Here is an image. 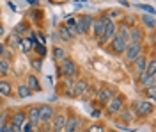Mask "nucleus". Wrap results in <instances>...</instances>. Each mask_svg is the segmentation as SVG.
Wrapping results in <instances>:
<instances>
[{"mask_svg": "<svg viewBox=\"0 0 156 132\" xmlns=\"http://www.w3.org/2000/svg\"><path fill=\"white\" fill-rule=\"evenodd\" d=\"M11 71V62L9 59H2L0 57V77H5V75H9Z\"/></svg>", "mask_w": 156, "mask_h": 132, "instance_id": "a878e982", "label": "nucleus"}, {"mask_svg": "<svg viewBox=\"0 0 156 132\" xmlns=\"http://www.w3.org/2000/svg\"><path fill=\"white\" fill-rule=\"evenodd\" d=\"M108 132H117V130H108Z\"/></svg>", "mask_w": 156, "mask_h": 132, "instance_id": "37998d69", "label": "nucleus"}, {"mask_svg": "<svg viewBox=\"0 0 156 132\" xmlns=\"http://www.w3.org/2000/svg\"><path fill=\"white\" fill-rule=\"evenodd\" d=\"M41 14H43V13L36 9V11H32V13H30V18H32L34 21H37V23H39V21H41Z\"/></svg>", "mask_w": 156, "mask_h": 132, "instance_id": "c9c22d12", "label": "nucleus"}, {"mask_svg": "<svg viewBox=\"0 0 156 132\" xmlns=\"http://www.w3.org/2000/svg\"><path fill=\"white\" fill-rule=\"evenodd\" d=\"M53 116H55V109L50 104H41L39 105V122H41V125L50 123L53 120Z\"/></svg>", "mask_w": 156, "mask_h": 132, "instance_id": "0eeeda50", "label": "nucleus"}, {"mask_svg": "<svg viewBox=\"0 0 156 132\" xmlns=\"http://www.w3.org/2000/svg\"><path fill=\"white\" fill-rule=\"evenodd\" d=\"M92 20H94V18H92L90 14H82L76 20V25H75L76 34H87V31L90 29V25H92Z\"/></svg>", "mask_w": 156, "mask_h": 132, "instance_id": "6e6552de", "label": "nucleus"}, {"mask_svg": "<svg viewBox=\"0 0 156 132\" xmlns=\"http://www.w3.org/2000/svg\"><path fill=\"white\" fill-rule=\"evenodd\" d=\"M27 86H29V88H30V89H32L34 93H36V91H41V89H43L36 75H29V77H27Z\"/></svg>", "mask_w": 156, "mask_h": 132, "instance_id": "b1692460", "label": "nucleus"}, {"mask_svg": "<svg viewBox=\"0 0 156 132\" xmlns=\"http://www.w3.org/2000/svg\"><path fill=\"white\" fill-rule=\"evenodd\" d=\"M122 107H124V95H114L105 105V112H107V116H115Z\"/></svg>", "mask_w": 156, "mask_h": 132, "instance_id": "20e7f679", "label": "nucleus"}, {"mask_svg": "<svg viewBox=\"0 0 156 132\" xmlns=\"http://www.w3.org/2000/svg\"><path fill=\"white\" fill-rule=\"evenodd\" d=\"M25 116L34 125H37V127L41 125V122H39V105H30V107H27L25 109Z\"/></svg>", "mask_w": 156, "mask_h": 132, "instance_id": "f8f14e48", "label": "nucleus"}, {"mask_svg": "<svg viewBox=\"0 0 156 132\" xmlns=\"http://www.w3.org/2000/svg\"><path fill=\"white\" fill-rule=\"evenodd\" d=\"M5 34V27H4V23H0V38Z\"/></svg>", "mask_w": 156, "mask_h": 132, "instance_id": "a19ab883", "label": "nucleus"}, {"mask_svg": "<svg viewBox=\"0 0 156 132\" xmlns=\"http://www.w3.org/2000/svg\"><path fill=\"white\" fill-rule=\"evenodd\" d=\"M30 66L34 68V71H41V66H43V57H34V59H30Z\"/></svg>", "mask_w": 156, "mask_h": 132, "instance_id": "7c9ffc66", "label": "nucleus"}, {"mask_svg": "<svg viewBox=\"0 0 156 132\" xmlns=\"http://www.w3.org/2000/svg\"><path fill=\"white\" fill-rule=\"evenodd\" d=\"M29 29H30L29 21H27V20H21V21L18 23V25L14 27V31H12V32H16L18 36H23V34H25V32L29 31Z\"/></svg>", "mask_w": 156, "mask_h": 132, "instance_id": "393cba45", "label": "nucleus"}, {"mask_svg": "<svg viewBox=\"0 0 156 132\" xmlns=\"http://www.w3.org/2000/svg\"><path fill=\"white\" fill-rule=\"evenodd\" d=\"M51 54H53L55 61H60V59H64V57H66V52H64V48H60V47H55V48L51 50Z\"/></svg>", "mask_w": 156, "mask_h": 132, "instance_id": "c756f323", "label": "nucleus"}, {"mask_svg": "<svg viewBox=\"0 0 156 132\" xmlns=\"http://www.w3.org/2000/svg\"><path fill=\"white\" fill-rule=\"evenodd\" d=\"M146 32L142 31L140 27H129V41H144Z\"/></svg>", "mask_w": 156, "mask_h": 132, "instance_id": "f3484780", "label": "nucleus"}, {"mask_svg": "<svg viewBox=\"0 0 156 132\" xmlns=\"http://www.w3.org/2000/svg\"><path fill=\"white\" fill-rule=\"evenodd\" d=\"M117 114H119V120H121L122 123H131L133 122V112H131V109H124V107H122Z\"/></svg>", "mask_w": 156, "mask_h": 132, "instance_id": "4be33fe9", "label": "nucleus"}, {"mask_svg": "<svg viewBox=\"0 0 156 132\" xmlns=\"http://www.w3.org/2000/svg\"><path fill=\"white\" fill-rule=\"evenodd\" d=\"M144 96L147 100H154L156 98V84H149L147 88H144Z\"/></svg>", "mask_w": 156, "mask_h": 132, "instance_id": "bb28decb", "label": "nucleus"}, {"mask_svg": "<svg viewBox=\"0 0 156 132\" xmlns=\"http://www.w3.org/2000/svg\"><path fill=\"white\" fill-rule=\"evenodd\" d=\"M142 23H144V27L146 29H149V31H154L156 27V21H154V16L153 14H142Z\"/></svg>", "mask_w": 156, "mask_h": 132, "instance_id": "5701e85b", "label": "nucleus"}, {"mask_svg": "<svg viewBox=\"0 0 156 132\" xmlns=\"http://www.w3.org/2000/svg\"><path fill=\"white\" fill-rule=\"evenodd\" d=\"M87 132H105V125L103 123H92L87 129Z\"/></svg>", "mask_w": 156, "mask_h": 132, "instance_id": "72a5a7b5", "label": "nucleus"}, {"mask_svg": "<svg viewBox=\"0 0 156 132\" xmlns=\"http://www.w3.org/2000/svg\"><path fill=\"white\" fill-rule=\"evenodd\" d=\"M58 73H60L62 77H66V79H73V77H76V73H78L76 62L73 61V59H69V57L60 59V61H58Z\"/></svg>", "mask_w": 156, "mask_h": 132, "instance_id": "7ed1b4c3", "label": "nucleus"}, {"mask_svg": "<svg viewBox=\"0 0 156 132\" xmlns=\"http://www.w3.org/2000/svg\"><path fill=\"white\" fill-rule=\"evenodd\" d=\"M37 129V125H34L32 122H29V120H25V123L21 125V132H34Z\"/></svg>", "mask_w": 156, "mask_h": 132, "instance_id": "473e14b6", "label": "nucleus"}, {"mask_svg": "<svg viewBox=\"0 0 156 132\" xmlns=\"http://www.w3.org/2000/svg\"><path fill=\"white\" fill-rule=\"evenodd\" d=\"M90 29H92V36L94 38H101V34H103V29H105V16H99V18H94L92 20V25H90Z\"/></svg>", "mask_w": 156, "mask_h": 132, "instance_id": "9d476101", "label": "nucleus"}, {"mask_svg": "<svg viewBox=\"0 0 156 132\" xmlns=\"http://www.w3.org/2000/svg\"><path fill=\"white\" fill-rule=\"evenodd\" d=\"M146 71L151 75V77H154L156 75V59L151 55V59H147V64H146Z\"/></svg>", "mask_w": 156, "mask_h": 132, "instance_id": "cd10ccee", "label": "nucleus"}, {"mask_svg": "<svg viewBox=\"0 0 156 132\" xmlns=\"http://www.w3.org/2000/svg\"><path fill=\"white\" fill-rule=\"evenodd\" d=\"M114 32H115V23L110 20L108 16H105V29H103L101 38H98V45H99V47H101V45H105V43L114 36Z\"/></svg>", "mask_w": 156, "mask_h": 132, "instance_id": "423d86ee", "label": "nucleus"}, {"mask_svg": "<svg viewBox=\"0 0 156 132\" xmlns=\"http://www.w3.org/2000/svg\"><path fill=\"white\" fill-rule=\"evenodd\" d=\"M0 132H7V123H0Z\"/></svg>", "mask_w": 156, "mask_h": 132, "instance_id": "ea45409f", "label": "nucleus"}, {"mask_svg": "<svg viewBox=\"0 0 156 132\" xmlns=\"http://www.w3.org/2000/svg\"><path fill=\"white\" fill-rule=\"evenodd\" d=\"M34 50H36V54H37L39 57L44 59V55H46V47H44L43 43H36V45H34Z\"/></svg>", "mask_w": 156, "mask_h": 132, "instance_id": "2f4dec72", "label": "nucleus"}, {"mask_svg": "<svg viewBox=\"0 0 156 132\" xmlns=\"http://www.w3.org/2000/svg\"><path fill=\"white\" fill-rule=\"evenodd\" d=\"M99 116H101V111L99 109H94L92 111V118H99Z\"/></svg>", "mask_w": 156, "mask_h": 132, "instance_id": "58836bf2", "label": "nucleus"}, {"mask_svg": "<svg viewBox=\"0 0 156 132\" xmlns=\"http://www.w3.org/2000/svg\"><path fill=\"white\" fill-rule=\"evenodd\" d=\"M82 132H87V130H82Z\"/></svg>", "mask_w": 156, "mask_h": 132, "instance_id": "c03bdc74", "label": "nucleus"}, {"mask_svg": "<svg viewBox=\"0 0 156 132\" xmlns=\"http://www.w3.org/2000/svg\"><path fill=\"white\" fill-rule=\"evenodd\" d=\"M135 21H136V20L133 18V16H124L121 23H124V25H128V27H135Z\"/></svg>", "mask_w": 156, "mask_h": 132, "instance_id": "f704fd0d", "label": "nucleus"}, {"mask_svg": "<svg viewBox=\"0 0 156 132\" xmlns=\"http://www.w3.org/2000/svg\"><path fill=\"white\" fill-rule=\"evenodd\" d=\"M57 32H58V36H60V40L62 41H71L75 36L71 34V29H69L66 23H62V25H58V29H57Z\"/></svg>", "mask_w": 156, "mask_h": 132, "instance_id": "a211bd4d", "label": "nucleus"}, {"mask_svg": "<svg viewBox=\"0 0 156 132\" xmlns=\"http://www.w3.org/2000/svg\"><path fill=\"white\" fill-rule=\"evenodd\" d=\"M66 118H68L66 114H58V116L55 114V116H53V120H51V122H53V125H51V132H62V130H64Z\"/></svg>", "mask_w": 156, "mask_h": 132, "instance_id": "2eb2a0df", "label": "nucleus"}, {"mask_svg": "<svg viewBox=\"0 0 156 132\" xmlns=\"http://www.w3.org/2000/svg\"><path fill=\"white\" fill-rule=\"evenodd\" d=\"M114 95H115L114 88H110V86H101V88H99V91H98L96 100H98V104H99L101 107H105V105L108 104V100H110Z\"/></svg>", "mask_w": 156, "mask_h": 132, "instance_id": "1a4fd4ad", "label": "nucleus"}, {"mask_svg": "<svg viewBox=\"0 0 156 132\" xmlns=\"http://www.w3.org/2000/svg\"><path fill=\"white\" fill-rule=\"evenodd\" d=\"M154 111V104L151 100H133L131 104V112L136 114L138 118H147Z\"/></svg>", "mask_w": 156, "mask_h": 132, "instance_id": "f257e3e1", "label": "nucleus"}, {"mask_svg": "<svg viewBox=\"0 0 156 132\" xmlns=\"http://www.w3.org/2000/svg\"><path fill=\"white\" fill-rule=\"evenodd\" d=\"M32 89H30L27 84H18L16 86V95H18L20 98H29V96H32Z\"/></svg>", "mask_w": 156, "mask_h": 132, "instance_id": "6ab92c4d", "label": "nucleus"}, {"mask_svg": "<svg viewBox=\"0 0 156 132\" xmlns=\"http://www.w3.org/2000/svg\"><path fill=\"white\" fill-rule=\"evenodd\" d=\"M80 127V118L76 114H69L66 118V125H64V130L62 132H76Z\"/></svg>", "mask_w": 156, "mask_h": 132, "instance_id": "9b49d317", "label": "nucleus"}, {"mask_svg": "<svg viewBox=\"0 0 156 132\" xmlns=\"http://www.w3.org/2000/svg\"><path fill=\"white\" fill-rule=\"evenodd\" d=\"M25 120H27L25 111H14L9 116V122L7 123H11V125H14V127H20V129H21V125L25 123Z\"/></svg>", "mask_w": 156, "mask_h": 132, "instance_id": "4468645a", "label": "nucleus"}, {"mask_svg": "<svg viewBox=\"0 0 156 132\" xmlns=\"http://www.w3.org/2000/svg\"><path fill=\"white\" fill-rule=\"evenodd\" d=\"M142 45H144V41H128L126 43V48L122 52V55H124V61L128 64H131L142 54Z\"/></svg>", "mask_w": 156, "mask_h": 132, "instance_id": "f03ea898", "label": "nucleus"}, {"mask_svg": "<svg viewBox=\"0 0 156 132\" xmlns=\"http://www.w3.org/2000/svg\"><path fill=\"white\" fill-rule=\"evenodd\" d=\"M21 40H23V38L18 36L16 32H11L9 36H7V41H5V43H7L9 48H14V47H20V45H21Z\"/></svg>", "mask_w": 156, "mask_h": 132, "instance_id": "412c9836", "label": "nucleus"}, {"mask_svg": "<svg viewBox=\"0 0 156 132\" xmlns=\"http://www.w3.org/2000/svg\"><path fill=\"white\" fill-rule=\"evenodd\" d=\"M108 41H110V52H112V54H117V55H122L128 41L124 40V38H121L119 34H115V32H114V36Z\"/></svg>", "mask_w": 156, "mask_h": 132, "instance_id": "39448f33", "label": "nucleus"}, {"mask_svg": "<svg viewBox=\"0 0 156 132\" xmlns=\"http://www.w3.org/2000/svg\"><path fill=\"white\" fill-rule=\"evenodd\" d=\"M136 82H138V86L147 88L149 84H154V77H151V75L144 70V71H140V73H136Z\"/></svg>", "mask_w": 156, "mask_h": 132, "instance_id": "dca6fc26", "label": "nucleus"}, {"mask_svg": "<svg viewBox=\"0 0 156 132\" xmlns=\"http://www.w3.org/2000/svg\"><path fill=\"white\" fill-rule=\"evenodd\" d=\"M27 2H29V4H32V6H36V4H37V0H27Z\"/></svg>", "mask_w": 156, "mask_h": 132, "instance_id": "79ce46f5", "label": "nucleus"}, {"mask_svg": "<svg viewBox=\"0 0 156 132\" xmlns=\"http://www.w3.org/2000/svg\"><path fill=\"white\" fill-rule=\"evenodd\" d=\"M138 9H142V11H147L149 14H154V9H153L151 6H142V4H140V6H138Z\"/></svg>", "mask_w": 156, "mask_h": 132, "instance_id": "e433bc0d", "label": "nucleus"}, {"mask_svg": "<svg viewBox=\"0 0 156 132\" xmlns=\"http://www.w3.org/2000/svg\"><path fill=\"white\" fill-rule=\"evenodd\" d=\"M0 96H12V84L9 81H0Z\"/></svg>", "mask_w": 156, "mask_h": 132, "instance_id": "aec40b11", "label": "nucleus"}, {"mask_svg": "<svg viewBox=\"0 0 156 132\" xmlns=\"http://www.w3.org/2000/svg\"><path fill=\"white\" fill-rule=\"evenodd\" d=\"M34 45H36V43H32L29 38H25V40H21V45H20V47H21V52H23V54H29V52L34 48Z\"/></svg>", "mask_w": 156, "mask_h": 132, "instance_id": "c85d7f7f", "label": "nucleus"}, {"mask_svg": "<svg viewBox=\"0 0 156 132\" xmlns=\"http://www.w3.org/2000/svg\"><path fill=\"white\" fill-rule=\"evenodd\" d=\"M147 59H149V57H147L146 54H140V55H138V57H136L135 61L131 62V66H133V73H140V71H144L146 70V64H147Z\"/></svg>", "mask_w": 156, "mask_h": 132, "instance_id": "ddd939ff", "label": "nucleus"}, {"mask_svg": "<svg viewBox=\"0 0 156 132\" xmlns=\"http://www.w3.org/2000/svg\"><path fill=\"white\" fill-rule=\"evenodd\" d=\"M66 25H68L69 29H75V25H76V18H68V20H66Z\"/></svg>", "mask_w": 156, "mask_h": 132, "instance_id": "4c0bfd02", "label": "nucleus"}]
</instances>
